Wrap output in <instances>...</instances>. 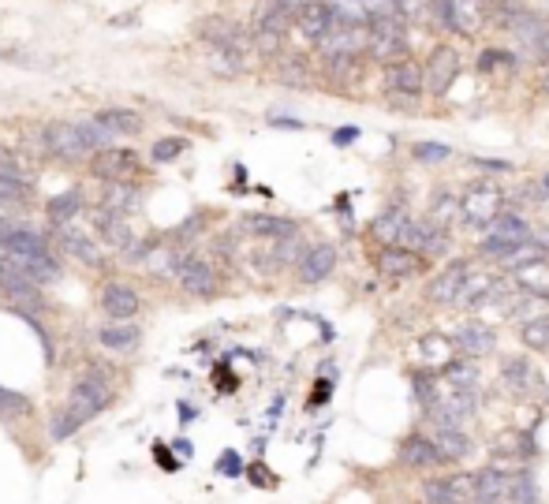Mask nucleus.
<instances>
[{
    "label": "nucleus",
    "mask_w": 549,
    "mask_h": 504,
    "mask_svg": "<svg viewBox=\"0 0 549 504\" xmlns=\"http://www.w3.org/2000/svg\"><path fill=\"white\" fill-rule=\"evenodd\" d=\"M411 157H415V161H423V165H441V161H449L452 157V146L449 142H415V146H411Z\"/></svg>",
    "instance_id": "a19ab883"
},
{
    "label": "nucleus",
    "mask_w": 549,
    "mask_h": 504,
    "mask_svg": "<svg viewBox=\"0 0 549 504\" xmlns=\"http://www.w3.org/2000/svg\"><path fill=\"white\" fill-rule=\"evenodd\" d=\"M538 195L549 198V172H546V176H542V180H538Z\"/></svg>",
    "instance_id": "052dcab7"
},
{
    "label": "nucleus",
    "mask_w": 549,
    "mask_h": 504,
    "mask_svg": "<svg viewBox=\"0 0 549 504\" xmlns=\"http://www.w3.org/2000/svg\"><path fill=\"white\" fill-rule=\"evenodd\" d=\"M243 228L254 239H269V243H284V239L299 236V221L277 217V213H251V217H243Z\"/></svg>",
    "instance_id": "a211bd4d"
},
{
    "label": "nucleus",
    "mask_w": 549,
    "mask_h": 504,
    "mask_svg": "<svg viewBox=\"0 0 549 504\" xmlns=\"http://www.w3.org/2000/svg\"><path fill=\"white\" fill-rule=\"evenodd\" d=\"M505 213V191L497 180H471L460 191V217L471 228H490Z\"/></svg>",
    "instance_id": "f03ea898"
},
{
    "label": "nucleus",
    "mask_w": 549,
    "mask_h": 504,
    "mask_svg": "<svg viewBox=\"0 0 549 504\" xmlns=\"http://www.w3.org/2000/svg\"><path fill=\"white\" fill-rule=\"evenodd\" d=\"M139 202V183H105V198H101V210L127 217Z\"/></svg>",
    "instance_id": "c85d7f7f"
},
{
    "label": "nucleus",
    "mask_w": 549,
    "mask_h": 504,
    "mask_svg": "<svg viewBox=\"0 0 549 504\" xmlns=\"http://www.w3.org/2000/svg\"><path fill=\"white\" fill-rule=\"evenodd\" d=\"M352 142H359V127H340V131H333V146H352Z\"/></svg>",
    "instance_id": "3c124183"
},
{
    "label": "nucleus",
    "mask_w": 549,
    "mask_h": 504,
    "mask_svg": "<svg viewBox=\"0 0 549 504\" xmlns=\"http://www.w3.org/2000/svg\"><path fill=\"white\" fill-rule=\"evenodd\" d=\"M277 79L288 86H310V71L303 56H284L281 68H277Z\"/></svg>",
    "instance_id": "ea45409f"
},
{
    "label": "nucleus",
    "mask_w": 549,
    "mask_h": 504,
    "mask_svg": "<svg viewBox=\"0 0 549 504\" xmlns=\"http://www.w3.org/2000/svg\"><path fill=\"white\" fill-rule=\"evenodd\" d=\"M109 404H113V385L101 378V374H86V378H79L75 385H71L68 407L83 422H90L94 415H101Z\"/></svg>",
    "instance_id": "20e7f679"
},
{
    "label": "nucleus",
    "mask_w": 549,
    "mask_h": 504,
    "mask_svg": "<svg viewBox=\"0 0 549 504\" xmlns=\"http://www.w3.org/2000/svg\"><path fill=\"white\" fill-rule=\"evenodd\" d=\"M430 12L445 27V34H464V38L479 34L486 23L482 0H430Z\"/></svg>",
    "instance_id": "7ed1b4c3"
},
{
    "label": "nucleus",
    "mask_w": 549,
    "mask_h": 504,
    "mask_svg": "<svg viewBox=\"0 0 549 504\" xmlns=\"http://www.w3.org/2000/svg\"><path fill=\"white\" fill-rule=\"evenodd\" d=\"M180 288L195 299H213L221 292V277L206 258H187L180 266Z\"/></svg>",
    "instance_id": "2eb2a0df"
},
{
    "label": "nucleus",
    "mask_w": 549,
    "mask_h": 504,
    "mask_svg": "<svg viewBox=\"0 0 549 504\" xmlns=\"http://www.w3.org/2000/svg\"><path fill=\"white\" fill-rule=\"evenodd\" d=\"M419 497H423V504H460L445 475L423 478V482H419Z\"/></svg>",
    "instance_id": "4c0bfd02"
},
{
    "label": "nucleus",
    "mask_w": 549,
    "mask_h": 504,
    "mask_svg": "<svg viewBox=\"0 0 549 504\" xmlns=\"http://www.w3.org/2000/svg\"><path fill=\"white\" fill-rule=\"evenodd\" d=\"M381 86L393 94V98H423L426 94V75L419 60H400V64H389L381 68Z\"/></svg>",
    "instance_id": "9d476101"
},
{
    "label": "nucleus",
    "mask_w": 549,
    "mask_h": 504,
    "mask_svg": "<svg viewBox=\"0 0 549 504\" xmlns=\"http://www.w3.org/2000/svg\"><path fill=\"white\" fill-rule=\"evenodd\" d=\"M337 262H340V251L333 243H310L296 266L299 284H310V288H314V284L329 280L333 277V269H337Z\"/></svg>",
    "instance_id": "f8f14e48"
},
{
    "label": "nucleus",
    "mask_w": 549,
    "mask_h": 504,
    "mask_svg": "<svg viewBox=\"0 0 549 504\" xmlns=\"http://www.w3.org/2000/svg\"><path fill=\"white\" fill-rule=\"evenodd\" d=\"M374 266H378V273L385 280H411L430 269V258L419 251H411V247H381L378 258H374Z\"/></svg>",
    "instance_id": "6e6552de"
},
{
    "label": "nucleus",
    "mask_w": 549,
    "mask_h": 504,
    "mask_svg": "<svg viewBox=\"0 0 549 504\" xmlns=\"http://www.w3.org/2000/svg\"><path fill=\"white\" fill-rule=\"evenodd\" d=\"M337 23V8L325 4V0H310L307 8L296 12V34L310 45H322L329 38V30Z\"/></svg>",
    "instance_id": "ddd939ff"
},
{
    "label": "nucleus",
    "mask_w": 549,
    "mask_h": 504,
    "mask_svg": "<svg viewBox=\"0 0 549 504\" xmlns=\"http://www.w3.org/2000/svg\"><path fill=\"white\" fill-rule=\"evenodd\" d=\"M251 475H254V482H258V486H273V475H269L266 467H251Z\"/></svg>",
    "instance_id": "4d7b16f0"
},
{
    "label": "nucleus",
    "mask_w": 549,
    "mask_h": 504,
    "mask_svg": "<svg viewBox=\"0 0 549 504\" xmlns=\"http://www.w3.org/2000/svg\"><path fill=\"white\" fill-rule=\"evenodd\" d=\"M471 161H475V165L479 168H486V172H508V161H493V157H471Z\"/></svg>",
    "instance_id": "5fc2aeb1"
},
{
    "label": "nucleus",
    "mask_w": 549,
    "mask_h": 504,
    "mask_svg": "<svg viewBox=\"0 0 549 504\" xmlns=\"http://www.w3.org/2000/svg\"><path fill=\"white\" fill-rule=\"evenodd\" d=\"M542 94L549 98V68H546V75H542Z\"/></svg>",
    "instance_id": "680f3d73"
},
{
    "label": "nucleus",
    "mask_w": 549,
    "mask_h": 504,
    "mask_svg": "<svg viewBox=\"0 0 549 504\" xmlns=\"http://www.w3.org/2000/svg\"><path fill=\"white\" fill-rule=\"evenodd\" d=\"M0 176H19V165H15V157L0 146Z\"/></svg>",
    "instance_id": "864d4df0"
},
{
    "label": "nucleus",
    "mask_w": 549,
    "mask_h": 504,
    "mask_svg": "<svg viewBox=\"0 0 549 504\" xmlns=\"http://www.w3.org/2000/svg\"><path fill=\"white\" fill-rule=\"evenodd\" d=\"M135 23V15H116V19H109V27H131Z\"/></svg>",
    "instance_id": "13d9d810"
},
{
    "label": "nucleus",
    "mask_w": 549,
    "mask_h": 504,
    "mask_svg": "<svg viewBox=\"0 0 549 504\" xmlns=\"http://www.w3.org/2000/svg\"><path fill=\"white\" fill-rule=\"evenodd\" d=\"M135 172H139V157L131 150H101V154L90 157V176L101 183H135Z\"/></svg>",
    "instance_id": "9b49d317"
},
{
    "label": "nucleus",
    "mask_w": 549,
    "mask_h": 504,
    "mask_svg": "<svg viewBox=\"0 0 549 504\" xmlns=\"http://www.w3.org/2000/svg\"><path fill=\"white\" fill-rule=\"evenodd\" d=\"M430 437L437 441V448L445 452V460L449 463H460L475 452V441L464 434V426H434V434Z\"/></svg>",
    "instance_id": "b1692460"
},
{
    "label": "nucleus",
    "mask_w": 549,
    "mask_h": 504,
    "mask_svg": "<svg viewBox=\"0 0 549 504\" xmlns=\"http://www.w3.org/2000/svg\"><path fill=\"white\" fill-rule=\"evenodd\" d=\"M329 396H333V381L322 378V381H318V385H314V392H310V400H307V404H310V407H322L325 400H329Z\"/></svg>",
    "instance_id": "8fccbe9b"
},
{
    "label": "nucleus",
    "mask_w": 549,
    "mask_h": 504,
    "mask_svg": "<svg viewBox=\"0 0 549 504\" xmlns=\"http://www.w3.org/2000/svg\"><path fill=\"white\" fill-rule=\"evenodd\" d=\"M423 75H426V94L441 98L456 83V75H460V53L452 45H434L423 64Z\"/></svg>",
    "instance_id": "1a4fd4ad"
},
{
    "label": "nucleus",
    "mask_w": 549,
    "mask_h": 504,
    "mask_svg": "<svg viewBox=\"0 0 549 504\" xmlns=\"http://www.w3.org/2000/svg\"><path fill=\"white\" fill-rule=\"evenodd\" d=\"M45 213H49V221L57 224V228H64V224L75 221V217L83 213V195H79V191H64V195L49 198Z\"/></svg>",
    "instance_id": "72a5a7b5"
},
{
    "label": "nucleus",
    "mask_w": 549,
    "mask_h": 504,
    "mask_svg": "<svg viewBox=\"0 0 549 504\" xmlns=\"http://www.w3.org/2000/svg\"><path fill=\"white\" fill-rule=\"evenodd\" d=\"M423 351H426V359L430 363H437L441 370L456 359V340L452 336H441V333H426L423 336Z\"/></svg>",
    "instance_id": "e433bc0d"
},
{
    "label": "nucleus",
    "mask_w": 549,
    "mask_h": 504,
    "mask_svg": "<svg viewBox=\"0 0 549 504\" xmlns=\"http://www.w3.org/2000/svg\"><path fill=\"white\" fill-rule=\"evenodd\" d=\"M408 23L393 12V8H381V12L366 15V56L389 68V64H400L408 60Z\"/></svg>",
    "instance_id": "f257e3e1"
},
{
    "label": "nucleus",
    "mask_w": 549,
    "mask_h": 504,
    "mask_svg": "<svg viewBox=\"0 0 549 504\" xmlns=\"http://www.w3.org/2000/svg\"><path fill=\"white\" fill-rule=\"evenodd\" d=\"M475 273V266L471 262H464V258H456V262H449V266L441 269V273H434L430 277V284H426V299L430 303H437V307H456L460 303V292H464L467 277Z\"/></svg>",
    "instance_id": "0eeeda50"
},
{
    "label": "nucleus",
    "mask_w": 549,
    "mask_h": 504,
    "mask_svg": "<svg viewBox=\"0 0 549 504\" xmlns=\"http://www.w3.org/2000/svg\"><path fill=\"white\" fill-rule=\"evenodd\" d=\"M42 146L49 150V157L57 161H83L90 154V146L83 139V127L71 124V120H53L42 127Z\"/></svg>",
    "instance_id": "39448f33"
},
{
    "label": "nucleus",
    "mask_w": 549,
    "mask_h": 504,
    "mask_svg": "<svg viewBox=\"0 0 549 504\" xmlns=\"http://www.w3.org/2000/svg\"><path fill=\"white\" fill-rule=\"evenodd\" d=\"M75 430H83V419H79L71 407H64L60 415H53V419H49V434H53V441H68Z\"/></svg>",
    "instance_id": "37998d69"
},
{
    "label": "nucleus",
    "mask_w": 549,
    "mask_h": 504,
    "mask_svg": "<svg viewBox=\"0 0 549 504\" xmlns=\"http://www.w3.org/2000/svg\"><path fill=\"white\" fill-rule=\"evenodd\" d=\"M452 340H456V351H460L464 359H486V355L497 351V329L486 322L460 325V329L452 333Z\"/></svg>",
    "instance_id": "dca6fc26"
},
{
    "label": "nucleus",
    "mask_w": 549,
    "mask_h": 504,
    "mask_svg": "<svg viewBox=\"0 0 549 504\" xmlns=\"http://www.w3.org/2000/svg\"><path fill=\"white\" fill-rule=\"evenodd\" d=\"M94 120H98L105 131H113V135H139L142 131V116L131 109H101Z\"/></svg>",
    "instance_id": "473e14b6"
},
{
    "label": "nucleus",
    "mask_w": 549,
    "mask_h": 504,
    "mask_svg": "<svg viewBox=\"0 0 549 504\" xmlns=\"http://www.w3.org/2000/svg\"><path fill=\"white\" fill-rule=\"evenodd\" d=\"M490 236L493 239H505V243H516V247H527V243H535V232H531V224L523 221L516 210H505L497 221L490 224Z\"/></svg>",
    "instance_id": "cd10ccee"
},
{
    "label": "nucleus",
    "mask_w": 549,
    "mask_h": 504,
    "mask_svg": "<svg viewBox=\"0 0 549 504\" xmlns=\"http://www.w3.org/2000/svg\"><path fill=\"white\" fill-rule=\"evenodd\" d=\"M172 448H176V452H180L183 460H191V441H176V445H172Z\"/></svg>",
    "instance_id": "bf43d9fd"
},
{
    "label": "nucleus",
    "mask_w": 549,
    "mask_h": 504,
    "mask_svg": "<svg viewBox=\"0 0 549 504\" xmlns=\"http://www.w3.org/2000/svg\"><path fill=\"white\" fill-rule=\"evenodd\" d=\"M408 213L396 210V206H389L385 213H378L374 221H370V236L378 239L381 247H396L400 243V236H404V228H408Z\"/></svg>",
    "instance_id": "a878e982"
},
{
    "label": "nucleus",
    "mask_w": 549,
    "mask_h": 504,
    "mask_svg": "<svg viewBox=\"0 0 549 504\" xmlns=\"http://www.w3.org/2000/svg\"><path fill=\"white\" fill-rule=\"evenodd\" d=\"M30 195V180H23V176H0V198H27Z\"/></svg>",
    "instance_id": "49530a36"
},
{
    "label": "nucleus",
    "mask_w": 549,
    "mask_h": 504,
    "mask_svg": "<svg viewBox=\"0 0 549 504\" xmlns=\"http://www.w3.org/2000/svg\"><path fill=\"white\" fill-rule=\"evenodd\" d=\"M269 124H273V127H288V131H303V124H299V120H292V116H273Z\"/></svg>",
    "instance_id": "6e6d98bb"
},
{
    "label": "nucleus",
    "mask_w": 549,
    "mask_h": 504,
    "mask_svg": "<svg viewBox=\"0 0 549 504\" xmlns=\"http://www.w3.org/2000/svg\"><path fill=\"white\" fill-rule=\"evenodd\" d=\"M520 340L527 351H538V355H546L549 351V314H535V318H527L520 325Z\"/></svg>",
    "instance_id": "f704fd0d"
},
{
    "label": "nucleus",
    "mask_w": 549,
    "mask_h": 504,
    "mask_svg": "<svg viewBox=\"0 0 549 504\" xmlns=\"http://www.w3.org/2000/svg\"><path fill=\"white\" fill-rule=\"evenodd\" d=\"M441 374H445V385H452V389H464V392L479 389V378H482L475 359H452Z\"/></svg>",
    "instance_id": "2f4dec72"
},
{
    "label": "nucleus",
    "mask_w": 549,
    "mask_h": 504,
    "mask_svg": "<svg viewBox=\"0 0 549 504\" xmlns=\"http://www.w3.org/2000/svg\"><path fill=\"white\" fill-rule=\"evenodd\" d=\"M389 8H393L404 23H419V19L430 12V0H389Z\"/></svg>",
    "instance_id": "c03bdc74"
},
{
    "label": "nucleus",
    "mask_w": 549,
    "mask_h": 504,
    "mask_svg": "<svg viewBox=\"0 0 549 504\" xmlns=\"http://www.w3.org/2000/svg\"><path fill=\"white\" fill-rule=\"evenodd\" d=\"M187 146H191V142L180 139V135H172V139H157L150 157H154V165H169V161H180Z\"/></svg>",
    "instance_id": "79ce46f5"
},
{
    "label": "nucleus",
    "mask_w": 549,
    "mask_h": 504,
    "mask_svg": "<svg viewBox=\"0 0 549 504\" xmlns=\"http://www.w3.org/2000/svg\"><path fill=\"white\" fill-rule=\"evenodd\" d=\"M202 228H206V213L198 210V213H191V217H187L180 228H176V239H180V243H191V236H198Z\"/></svg>",
    "instance_id": "09e8293b"
},
{
    "label": "nucleus",
    "mask_w": 549,
    "mask_h": 504,
    "mask_svg": "<svg viewBox=\"0 0 549 504\" xmlns=\"http://www.w3.org/2000/svg\"><path fill=\"white\" fill-rule=\"evenodd\" d=\"M94 224H98V243H101V247H109V251L127 254V247L135 243V232H131V224H127V217L105 213V210L98 206V213H94Z\"/></svg>",
    "instance_id": "6ab92c4d"
},
{
    "label": "nucleus",
    "mask_w": 549,
    "mask_h": 504,
    "mask_svg": "<svg viewBox=\"0 0 549 504\" xmlns=\"http://www.w3.org/2000/svg\"><path fill=\"white\" fill-rule=\"evenodd\" d=\"M508 504H542L538 478L531 467H516L512 471V478H508Z\"/></svg>",
    "instance_id": "c756f323"
},
{
    "label": "nucleus",
    "mask_w": 549,
    "mask_h": 504,
    "mask_svg": "<svg viewBox=\"0 0 549 504\" xmlns=\"http://www.w3.org/2000/svg\"><path fill=\"white\" fill-rule=\"evenodd\" d=\"M27 415H30V400H27V396L0 385V419L15 422V419H27Z\"/></svg>",
    "instance_id": "58836bf2"
},
{
    "label": "nucleus",
    "mask_w": 549,
    "mask_h": 504,
    "mask_svg": "<svg viewBox=\"0 0 549 504\" xmlns=\"http://www.w3.org/2000/svg\"><path fill=\"white\" fill-rule=\"evenodd\" d=\"M497 452H501V456H512V460H535L538 445L527 430H505V434L497 437Z\"/></svg>",
    "instance_id": "7c9ffc66"
},
{
    "label": "nucleus",
    "mask_w": 549,
    "mask_h": 504,
    "mask_svg": "<svg viewBox=\"0 0 549 504\" xmlns=\"http://www.w3.org/2000/svg\"><path fill=\"white\" fill-rule=\"evenodd\" d=\"M101 348L109 351H135L142 340V325L139 322H109L98 329Z\"/></svg>",
    "instance_id": "393cba45"
},
{
    "label": "nucleus",
    "mask_w": 549,
    "mask_h": 504,
    "mask_svg": "<svg viewBox=\"0 0 549 504\" xmlns=\"http://www.w3.org/2000/svg\"><path fill=\"white\" fill-rule=\"evenodd\" d=\"M210 71L221 75V79H236V75L247 71V53H240V49H213Z\"/></svg>",
    "instance_id": "c9c22d12"
},
{
    "label": "nucleus",
    "mask_w": 549,
    "mask_h": 504,
    "mask_svg": "<svg viewBox=\"0 0 549 504\" xmlns=\"http://www.w3.org/2000/svg\"><path fill=\"white\" fill-rule=\"evenodd\" d=\"M60 247L71 254V258H79L83 266L90 269H105L109 266V258H105V251H101L98 239L83 236V232H71L68 224H64V236H60Z\"/></svg>",
    "instance_id": "412c9836"
},
{
    "label": "nucleus",
    "mask_w": 549,
    "mask_h": 504,
    "mask_svg": "<svg viewBox=\"0 0 549 504\" xmlns=\"http://www.w3.org/2000/svg\"><path fill=\"white\" fill-rule=\"evenodd\" d=\"M512 280H516V288H523L527 295H535V299H549V262L546 258L527 262V266H516L512 269Z\"/></svg>",
    "instance_id": "bb28decb"
},
{
    "label": "nucleus",
    "mask_w": 549,
    "mask_h": 504,
    "mask_svg": "<svg viewBox=\"0 0 549 504\" xmlns=\"http://www.w3.org/2000/svg\"><path fill=\"white\" fill-rule=\"evenodd\" d=\"M0 292L8 295L19 307H42V288L38 280H30L27 273L12 262H0Z\"/></svg>",
    "instance_id": "f3484780"
},
{
    "label": "nucleus",
    "mask_w": 549,
    "mask_h": 504,
    "mask_svg": "<svg viewBox=\"0 0 549 504\" xmlns=\"http://www.w3.org/2000/svg\"><path fill=\"white\" fill-rule=\"evenodd\" d=\"M0 251L8 258H34V254H49V239L30 228H12L0 236Z\"/></svg>",
    "instance_id": "4be33fe9"
},
{
    "label": "nucleus",
    "mask_w": 549,
    "mask_h": 504,
    "mask_svg": "<svg viewBox=\"0 0 549 504\" xmlns=\"http://www.w3.org/2000/svg\"><path fill=\"white\" fill-rule=\"evenodd\" d=\"M217 475H225V478H240V475H243V460H240V452H232V448H225V452L217 456Z\"/></svg>",
    "instance_id": "de8ad7c7"
},
{
    "label": "nucleus",
    "mask_w": 549,
    "mask_h": 504,
    "mask_svg": "<svg viewBox=\"0 0 549 504\" xmlns=\"http://www.w3.org/2000/svg\"><path fill=\"white\" fill-rule=\"evenodd\" d=\"M535 381H538L535 363H531L527 355H508V359H501V385H505L512 396H523Z\"/></svg>",
    "instance_id": "5701e85b"
},
{
    "label": "nucleus",
    "mask_w": 549,
    "mask_h": 504,
    "mask_svg": "<svg viewBox=\"0 0 549 504\" xmlns=\"http://www.w3.org/2000/svg\"><path fill=\"white\" fill-rule=\"evenodd\" d=\"M101 310L109 314V322H135L142 310V295L124 280H109L101 288Z\"/></svg>",
    "instance_id": "4468645a"
},
{
    "label": "nucleus",
    "mask_w": 549,
    "mask_h": 504,
    "mask_svg": "<svg viewBox=\"0 0 549 504\" xmlns=\"http://www.w3.org/2000/svg\"><path fill=\"white\" fill-rule=\"evenodd\" d=\"M445 478H449V486H452V493H456V501H460V504L475 501V475H467V471H452V475H445Z\"/></svg>",
    "instance_id": "a18cd8bd"
},
{
    "label": "nucleus",
    "mask_w": 549,
    "mask_h": 504,
    "mask_svg": "<svg viewBox=\"0 0 549 504\" xmlns=\"http://www.w3.org/2000/svg\"><path fill=\"white\" fill-rule=\"evenodd\" d=\"M396 460H400V467H408V471H419V475H426V471H437L445 460V452L437 448V441L430 434H408L400 437V445H396Z\"/></svg>",
    "instance_id": "423d86ee"
},
{
    "label": "nucleus",
    "mask_w": 549,
    "mask_h": 504,
    "mask_svg": "<svg viewBox=\"0 0 549 504\" xmlns=\"http://www.w3.org/2000/svg\"><path fill=\"white\" fill-rule=\"evenodd\" d=\"M508 478H512V471H501L497 463H486L482 471H475V501L471 504H505Z\"/></svg>",
    "instance_id": "aec40b11"
},
{
    "label": "nucleus",
    "mask_w": 549,
    "mask_h": 504,
    "mask_svg": "<svg viewBox=\"0 0 549 504\" xmlns=\"http://www.w3.org/2000/svg\"><path fill=\"white\" fill-rule=\"evenodd\" d=\"M154 456H157V463H161L165 471H176V467H180V460H176V456H169V452H165V445H161V441H157V445H154Z\"/></svg>",
    "instance_id": "603ef678"
}]
</instances>
